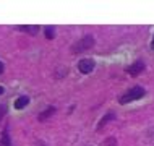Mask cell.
<instances>
[{
    "mask_svg": "<svg viewBox=\"0 0 154 146\" xmlns=\"http://www.w3.org/2000/svg\"><path fill=\"white\" fill-rule=\"evenodd\" d=\"M144 94H146L144 88H141V86H133L131 89H128L127 93H125L122 98L119 99V102H120V104H128V102H133V101H138V99L144 98Z\"/></svg>",
    "mask_w": 154,
    "mask_h": 146,
    "instance_id": "obj_1",
    "label": "cell"
},
{
    "mask_svg": "<svg viewBox=\"0 0 154 146\" xmlns=\"http://www.w3.org/2000/svg\"><path fill=\"white\" fill-rule=\"evenodd\" d=\"M93 45H94V37L91 34H86V36H83L80 41H76V42L72 45V52L73 54L85 52V51H88V49H91Z\"/></svg>",
    "mask_w": 154,
    "mask_h": 146,
    "instance_id": "obj_2",
    "label": "cell"
},
{
    "mask_svg": "<svg viewBox=\"0 0 154 146\" xmlns=\"http://www.w3.org/2000/svg\"><path fill=\"white\" fill-rule=\"evenodd\" d=\"M94 68H96V62L93 60V58H83V60L78 62V70H80L83 75L91 73Z\"/></svg>",
    "mask_w": 154,
    "mask_h": 146,
    "instance_id": "obj_3",
    "label": "cell"
},
{
    "mask_svg": "<svg viewBox=\"0 0 154 146\" xmlns=\"http://www.w3.org/2000/svg\"><path fill=\"white\" fill-rule=\"evenodd\" d=\"M144 70V62L143 60H136L135 64H131L130 67H127V73L131 75V76H136Z\"/></svg>",
    "mask_w": 154,
    "mask_h": 146,
    "instance_id": "obj_4",
    "label": "cell"
},
{
    "mask_svg": "<svg viewBox=\"0 0 154 146\" xmlns=\"http://www.w3.org/2000/svg\"><path fill=\"white\" fill-rule=\"evenodd\" d=\"M115 119H117V115H115V112H112V110H110V112H107V115H104L102 119L99 120V125H97V130H102V128L106 127V125L109 123L110 120H115Z\"/></svg>",
    "mask_w": 154,
    "mask_h": 146,
    "instance_id": "obj_5",
    "label": "cell"
},
{
    "mask_svg": "<svg viewBox=\"0 0 154 146\" xmlns=\"http://www.w3.org/2000/svg\"><path fill=\"white\" fill-rule=\"evenodd\" d=\"M16 29H18V31H23V33H28V34H31V36H36L37 33H39V28L37 26H31V24H21V26H16Z\"/></svg>",
    "mask_w": 154,
    "mask_h": 146,
    "instance_id": "obj_6",
    "label": "cell"
},
{
    "mask_svg": "<svg viewBox=\"0 0 154 146\" xmlns=\"http://www.w3.org/2000/svg\"><path fill=\"white\" fill-rule=\"evenodd\" d=\"M54 114H55V107L49 106V107H47V109H45L44 112H41V114L37 115V120H39V122H44V120H47L49 117L54 115Z\"/></svg>",
    "mask_w": 154,
    "mask_h": 146,
    "instance_id": "obj_7",
    "label": "cell"
},
{
    "mask_svg": "<svg viewBox=\"0 0 154 146\" xmlns=\"http://www.w3.org/2000/svg\"><path fill=\"white\" fill-rule=\"evenodd\" d=\"M0 146H11V140H10V135H8V127H5L3 132H2V136H0Z\"/></svg>",
    "mask_w": 154,
    "mask_h": 146,
    "instance_id": "obj_8",
    "label": "cell"
},
{
    "mask_svg": "<svg viewBox=\"0 0 154 146\" xmlns=\"http://www.w3.org/2000/svg\"><path fill=\"white\" fill-rule=\"evenodd\" d=\"M29 104V98L28 96H21L15 101V109H24V107Z\"/></svg>",
    "mask_w": 154,
    "mask_h": 146,
    "instance_id": "obj_9",
    "label": "cell"
},
{
    "mask_svg": "<svg viewBox=\"0 0 154 146\" xmlns=\"http://www.w3.org/2000/svg\"><path fill=\"white\" fill-rule=\"evenodd\" d=\"M44 34L47 39H54L55 37V28H52V26H45L44 28Z\"/></svg>",
    "mask_w": 154,
    "mask_h": 146,
    "instance_id": "obj_10",
    "label": "cell"
},
{
    "mask_svg": "<svg viewBox=\"0 0 154 146\" xmlns=\"http://www.w3.org/2000/svg\"><path fill=\"white\" fill-rule=\"evenodd\" d=\"M7 115V106L5 104H0V122H2V119Z\"/></svg>",
    "mask_w": 154,
    "mask_h": 146,
    "instance_id": "obj_11",
    "label": "cell"
},
{
    "mask_svg": "<svg viewBox=\"0 0 154 146\" xmlns=\"http://www.w3.org/2000/svg\"><path fill=\"white\" fill-rule=\"evenodd\" d=\"M3 70H5V67H3V64L0 62V73H3Z\"/></svg>",
    "mask_w": 154,
    "mask_h": 146,
    "instance_id": "obj_12",
    "label": "cell"
},
{
    "mask_svg": "<svg viewBox=\"0 0 154 146\" xmlns=\"http://www.w3.org/2000/svg\"><path fill=\"white\" fill-rule=\"evenodd\" d=\"M151 49L154 51V37H152V41H151Z\"/></svg>",
    "mask_w": 154,
    "mask_h": 146,
    "instance_id": "obj_13",
    "label": "cell"
},
{
    "mask_svg": "<svg viewBox=\"0 0 154 146\" xmlns=\"http://www.w3.org/2000/svg\"><path fill=\"white\" fill-rule=\"evenodd\" d=\"M3 91H5V89H3V88H2V86H0V96H2V94H3Z\"/></svg>",
    "mask_w": 154,
    "mask_h": 146,
    "instance_id": "obj_14",
    "label": "cell"
}]
</instances>
